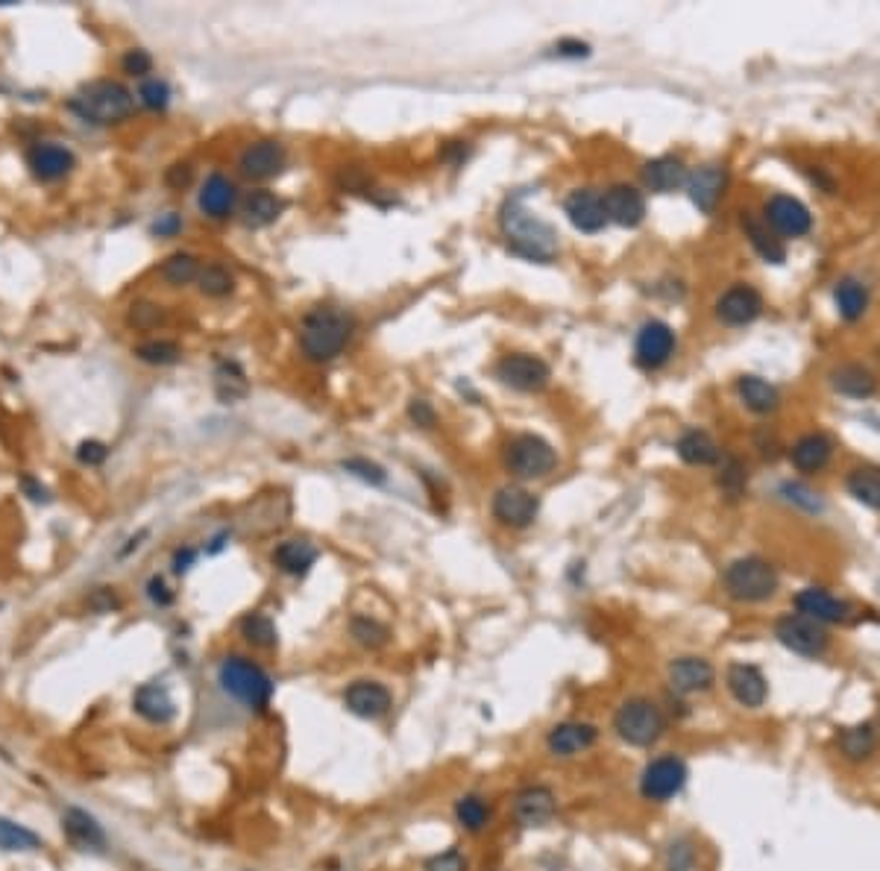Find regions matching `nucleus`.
<instances>
[{
  "instance_id": "nucleus-3",
  "label": "nucleus",
  "mask_w": 880,
  "mask_h": 871,
  "mask_svg": "<svg viewBox=\"0 0 880 871\" xmlns=\"http://www.w3.org/2000/svg\"><path fill=\"white\" fill-rule=\"evenodd\" d=\"M220 690L250 710H267L273 698V678L250 657L229 654L218 666Z\"/></svg>"
},
{
  "instance_id": "nucleus-8",
  "label": "nucleus",
  "mask_w": 880,
  "mask_h": 871,
  "mask_svg": "<svg viewBox=\"0 0 880 871\" xmlns=\"http://www.w3.org/2000/svg\"><path fill=\"white\" fill-rule=\"evenodd\" d=\"M775 637L784 649H790L792 654H801V657H819V654L828 652L831 646V637L825 631V625L801 616V613H787L775 622Z\"/></svg>"
},
{
  "instance_id": "nucleus-42",
  "label": "nucleus",
  "mask_w": 880,
  "mask_h": 871,
  "mask_svg": "<svg viewBox=\"0 0 880 871\" xmlns=\"http://www.w3.org/2000/svg\"><path fill=\"white\" fill-rule=\"evenodd\" d=\"M455 819L458 825L470 833H482L490 825V804L482 795H461L455 801Z\"/></svg>"
},
{
  "instance_id": "nucleus-60",
  "label": "nucleus",
  "mask_w": 880,
  "mask_h": 871,
  "mask_svg": "<svg viewBox=\"0 0 880 871\" xmlns=\"http://www.w3.org/2000/svg\"><path fill=\"white\" fill-rule=\"evenodd\" d=\"M191 179H194V168L188 162H179L174 168H168V174H165V182L171 188H185V185H191Z\"/></svg>"
},
{
  "instance_id": "nucleus-56",
  "label": "nucleus",
  "mask_w": 880,
  "mask_h": 871,
  "mask_svg": "<svg viewBox=\"0 0 880 871\" xmlns=\"http://www.w3.org/2000/svg\"><path fill=\"white\" fill-rule=\"evenodd\" d=\"M341 467H344L347 473H352V476H358L361 481H370V484H382V481H385V470L376 467V464H370V461H364V458H350V461H344Z\"/></svg>"
},
{
  "instance_id": "nucleus-52",
  "label": "nucleus",
  "mask_w": 880,
  "mask_h": 871,
  "mask_svg": "<svg viewBox=\"0 0 880 871\" xmlns=\"http://www.w3.org/2000/svg\"><path fill=\"white\" fill-rule=\"evenodd\" d=\"M423 871H467V857L458 848H446L423 863Z\"/></svg>"
},
{
  "instance_id": "nucleus-21",
  "label": "nucleus",
  "mask_w": 880,
  "mask_h": 871,
  "mask_svg": "<svg viewBox=\"0 0 880 871\" xmlns=\"http://www.w3.org/2000/svg\"><path fill=\"white\" fill-rule=\"evenodd\" d=\"M605 215L622 229H634L646 220V197L634 185H611L605 194Z\"/></svg>"
},
{
  "instance_id": "nucleus-24",
  "label": "nucleus",
  "mask_w": 880,
  "mask_h": 871,
  "mask_svg": "<svg viewBox=\"0 0 880 871\" xmlns=\"http://www.w3.org/2000/svg\"><path fill=\"white\" fill-rule=\"evenodd\" d=\"M725 684H728L731 696L737 698V704H743L748 710L763 707L766 698H769L766 675L754 663H731L728 672H725Z\"/></svg>"
},
{
  "instance_id": "nucleus-49",
  "label": "nucleus",
  "mask_w": 880,
  "mask_h": 871,
  "mask_svg": "<svg viewBox=\"0 0 880 871\" xmlns=\"http://www.w3.org/2000/svg\"><path fill=\"white\" fill-rule=\"evenodd\" d=\"M121 68H124V74H130V77L147 80V74L153 71V56H150L144 47H132V50H127V53L121 56Z\"/></svg>"
},
{
  "instance_id": "nucleus-40",
  "label": "nucleus",
  "mask_w": 880,
  "mask_h": 871,
  "mask_svg": "<svg viewBox=\"0 0 880 871\" xmlns=\"http://www.w3.org/2000/svg\"><path fill=\"white\" fill-rule=\"evenodd\" d=\"M42 848V836L33 828L0 816V851L6 854H27V851H39Z\"/></svg>"
},
{
  "instance_id": "nucleus-46",
  "label": "nucleus",
  "mask_w": 880,
  "mask_h": 871,
  "mask_svg": "<svg viewBox=\"0 0 880 871\" xmlns=\"http://www.w3.org/2000/svg\"><path fill=\"white\" fill-rule=\"evenodd\" d=\"M135 358L153 367H171L182 358V349L176 347L174 341H147L135 347Z\"/></svg>"
},
{
  "instance_id": "nucleus-32",
  "label": "nucleus",
  "mask_w": 880,
  "mask_h": 871,
  "mask_svg": "<svg viewBox=\"0 0 880 871\" xmlns=\"http://www.w3.org/2000/svg\"><path fill=\"white\" fill-rule=\"evenodd\" d=\"M869 303H872V294H869V288H866L863 279L842 276L834 285V308L845 323L863 320L866 311H869Z\"/></svg>"
},
{
  "instance_id": "nucleus-36",
  "label": "nucleus",
  "mask_w": 880,
  "mask_h": 871,
  "mask_svg": "<svg viewBox=\"0 0 880 871\" xmlns=\"http://www.w3.org/2000/svg\"><path fill=\"white\" fill-rule=\"evenodd\" d=\"M845 493L872 508L880 511V464H857L845 473Z\"/></svg>"
},
{
  "instance_id": "nucleus-58",
  "label": "nucleus",
  "mask_w": 880,
  "mask_h": 871,
  "mask_svg": "<svg viewBox=\"0 0 880 871\" xmlns=\"http://www.w3.org/2000/svg\"><path fill=\"white\" fill-rule=\"evenodd\" d=\"M182 215H176V212H168V215H159V218L153 220V235H159V238H176L179 232H182Z\"/></svg>"
},
{
  "instance_id": "nucleus-61",
  "label": "nucleus",
  "mask_w": 880,
  "mask_h": 871,
  "mask_svg": "<svg viewBox=\"0 0 880 871\" xmlns=\"http://www.w3.org/2000/svg\"><path fill=\"white\" fill-rule=\"evenodd\" d=\"M558 56H570V59H584V56H590V44L584 42H575V39H564V42H558Z\"/></svg>"
},
{
  "instance_id": "nucleus-62",
  "label": "nucleus",
  "mask_w": 880,
  "mask_h": 871,
  "mask_svg": "<svg viewBox=\"0 0 880 871\" xmlns=\"http://www.w3.org/2000/svg\"><path fill=\"white\" fill-rule=\"evenodd\" d=\"M21 490L33 499V502H50V493H47V487H42L39 481L33 479V476H21Z\"/></svg>"
},
{
  "instance_id": "nucleus-20",
  "label": "nucleus",
  "mask_w": 880,
  "mask_h": 871,
  "mask_svg": "<svg viewBox=\"0 0 880 871\" xmlns=\"http://www.w3.org/2000/svg\"><path fill=\"white\" fill-rule=\"evenodd\" d=\"M558 813V798L549 786H526L514 798V819L523 828H543L555 819Z\"/></svg>"
},
{
  "instance_id": "nucleus-59",
  "label": "nucleus",
  "mask_w": 880,
  "mask_h": 871,
  "mask_svg": "<svg viewBox=\"0 0 880 871\" xmlns=\"http://www.w3.org/2000/svg\"><path fill=\"white\" fill-rule=\"evenodd\" d=\"M88 605L97 610V613H109L112 608H121V602H118V596H115L112 587H97V590L91 593Z\"/></svg>"
},
{
  "instance_id": "nucleus-14",
  "label": "nucleus",
  "mask_w": 880,
  "mask_h": 871,
  "mask_svg": "<svg viewBox=\"0 0 880 871\" xmlns=\"http://www.w3.org/2000/svg\"><path fill=\"white\" fill-rule=\"evenodd\" d=\"M27 168L39 182H59L77 168V156L59 141H36L27 150Z\"/></svg>"
},
{
  "instance_id": "nucleus-5",
  "label": "nucleus",
  "mask_w": 880,
  "mask_h": 871,
  "mask_svg": "<svg viewBox=\"0 0 880 871\" xmlns=\"http://www.w3.org/2000/svg\"><path fill=\"white\" fill-rule=\"evenodd\" d=\"M352 335V323L347 314L332 311V308H317L303 320L300 329V347L306 352L308 361H332L335 355H341V349L347 347Z\"/></svg>"
},
{
  "instance_id": "nucleus-11",
  "label": "nucleus",
  "mask_w": 880,
  "mask_h": 871,
  "mask_svg": "<svg viewBox=\"0 0 880 871\" xmlns=\"http://www.w3.org/2000/svg\"><path fill=\"white\" fill-rule=\"evenodd\" d=\"M792 605L801 616H807L819 625H845L854 619V605L822 590V587H804L801 593H795Z\"/></svg>"
},
{
  "instance_id": "nucleus-13",
  "label": "nucleus",
  "mask_w": 880,
  "mask_h": 871,
  "mask_svg": "<svg viewBox=\"0 0 880 871\" xmlns=\"http://www.w3.org/2000/svg\"><path fill=\"white\" fill-rule=\"evenodd\" d=\"M496 379L514 391H543L549 385V364L534 355H505L496 364Z\"/></svg>"
},
{
  "instance_id": "nucleus-43",
  "label": "nucleus",
  "mask_w": 880,
  "mask_h": 871,
  "mask_svg": "<svg viewBox=\"0 0 880 871\" xmlns=\"http://www.w3.org/2000/svg\"><path fill=\"white\" fill-rule=\"evenodd\" d=\"M159 273H162V279H165L171 288H185V285L197 282V276H200V262H197V256H191V253H174V256H168V259L162 262Z\"/></svg>"
},
{
  "instance_id": "nucleus-6",
  "label": "nucleus",
  "mask_w": 880,
  "mask_h": 871,
  "mask_svg": "<svg viewBox=\"0 0 880 871\" xmlns=\"http://www.w3.org/2000/svg\"><path fill=\"white\" fill-rule=\"evenodd\" d=\"M616 737L634 748H652L666 731V719L655 701L643 696L625 698L614 713Z\"/></svg>"
},
{
  "instance_id": "nucleus-17",
  "label": "nucleus",
  "mask_w": 880,
  "mask_h": 871,
  "mask_svg": "<svg viewBox=\"0 0 880 871\" xmlns=\"http://www.w3.org/2000/svg\"><path fill=\"white\" fill-rule=\"evenodd\" d=\"M285 162H288L285 147L273 138H262V141H253L250 147H244V153L238 156V171L247 179L264 182V179L282 174Z\"/></svg>"
},
{
  "instance_id": "nucleus-38",
  "label": "nucleus",
  "mask_w": 880,
  "mask_h": 871,
  "mask_svg": "<svg viewBox=\"0 0 880 871\" xmlns=\"http://www.w3.org/2000/svg\"><path fill=\"white\" fill-rule=\"evenodd\" d=\"M282 200L273 194V191H267V188H256V191H250L247 197H244V209H241V215H244V223L250 226V229H264V226H270V223H276V218L282 215Z\"/></svg>"
},
{
  "instance_id": "nucleus-1",
  "label": "nucleus",
  "mask_w": 880,
  "mask_h": 871,
  "mask_svg": "<svg viewBox=\"0 0 880 871\" xmlns=\"http://www.w3.org/2000/svg\"><path fill=\"white\" fill-rule=\"evenodd\" d=\"M499 223L508 238V250L514 256L537 264H549L558 256V232L546 220L531 215L526 206L505 203Z\"/></svg>"
},
{
  "instance_id": "nucleus-18",
  "label": "nucleus",
  "mask_w": 880,
  "mask_h": 871,
  "mask_svg": "<svg viewBox=\"0 0 880 871\" xmlns=\"http://www.w3.org/2000/svg\"><path fill=\"white\" fill-rule=\"evenodd\" d=\"M669 684L678 696H699L716 684V669L704 657L684 654L669 663Z\"/></svg>"
},
{
  "instance_id": "nucleus-15",
  "label": "nucleus",
  "mask_w": 880,
  "mask_h": 871,
  "mask_svg": "<svg viewBox=\"0 0 880 871\" xmlns=\"http://www.w3.org/2000/svg\"><path fill=\"white\" fill-rule=\"evenodd\" d=\"M540 514V499L526 487L508 484L493 496V517L508 528H528Z\"/></svg>"
},
{
  "instance_id": "nucleus-41",
  "label": "nucleus",
  "mask_w": 880,
  "mask_h": 871,
  "mask_svg": "<svg viewBox=\"0 0 880 871\" xmlns=\"http://www.w3.org/2000/svg\"><path fill=\"white\" fill-rule=\"evenodd\" d=\"M875 748H878V734L872 725H854L839 734V751L845 760H854V763L869 760L875 754Z\"/></svg>"
},
{
  "instance_id": "nucleus-9",
  "label": "nucleus",
  "mask_w": 880,
  "mask_h": 871,
  "mask_svg": "<svg viewBox=\"0 0 880 871\" xmlns=\"http://www.w3.org/2000/svg\"><path fill=\"white\" fill-rule=\"evenodd\" d=\"M687 763L675 754H663L658 760H652L643 775H640V792L646 801H655V804H663L669 798H675L684 784H687Z\"/></svg>"
},
{
  "instance_id": "nucleus-16",
  "label": "nucleus",
  "mask_w": 880,
  "mask_h": 871,
  "mask_svg": "<svg viewBox=\"0 0 880 871\" xmlns=\"http://www.w3.org/2000/svg\"><path fill=\"white\" fill-rule=\"evenodd\" d=\"M344 707L358 719H382V716L391 713L394 696L382 681L361 678V681H352L350 687L344 690Z\"/></svg>"
},
{
  "instance_id": "nucleus-19",
  "label": "nucleus",
  "mask_w": 880,
  "mask_h": 871,
  "mask_svg": "<svg viewBox=\"0 0 880 871\" xmlns=\"http://www.w3.org/2000/svg\"><path fill=\"white\" fill-rule=\"evenodd\" d=\"M763 314V297L751 285H731L719 300H716V317L725 326H748Z\"/></svg>"
},
{
  "instance_id": "nucleus-33",
  "label": "nucleus",
  "mask_w": 880,
  "mask_h": 871,
  "mask_svg": "<svg viewBox=\"0 0 880 871\" xmlns=\"http://www.w3.org/2000/svg\"><path fill=\"white\" fill-rule=\"evenodd\" d=\"M737 393L743 399L748 411L766 417V414H775L781 408V393L772 382H766L763 376H754V373H746L737 379Z\"/></svg>"
},
{
  "instance_id": "nucleus-63",
  "label": "nucleus",
  "mask_w": 880,
  "mask_h": 871,
  "mask_svg": "<svg viewBox=\"0 0 880 871\" xmlns=\"http://www.w3.org/2000/svg\"><path fill=\"white\" fill-rule=\"evenodd\" d=\"M194 561H197V552H194L191 546H182V549H176V552H174V572H176V575L188 572Z\"/></svg>"
},
{
  "instance_id": "nucleus-31",
  "label": "nucleus",
  "mask_w": 880,
  "mask_h": 871,
  "mask_svg": "<svg viewBox=\"0 0 880 871\" xmlns=\"http://www.w3.org/2000/svg\"><path fill=\"white\" fill-rule=\"evenodd\" d=\"M235 203H238L235 182L223 174L209 176V179L203 182V188H200V197H197V206H200V212L212 220L229 218V215H232V209H235Z\"/></svg>"
},
{
  "instance_id": "nucleus-23",
  "label": "nucleus",
  "mask_w": 880,
  "mask_h": 871,
  "mask_svg": "<svg viewBox=\"0 0 880 871\" xmlns=\"http://www.w3.org/2000/svg\"><path fill=\"white\" fill-rule=\"evenodd\" d=\"M828 385H831V391L845 396V399H860L863 402V399H872L878 393V376L860 361H842V364L831 367Z\"/></svg>"
},
{
  "instance_id": "nucleus-47",
  "label": "nucleus",
  "mask_w": 880,
  "mask_h": 871,
  "mask_svg": "<svg viewBox=\"0 0 880 871\" xmlns=\"http://www.w3.org/2000/svg\"><path fill=\"white\" fill-rule=\"evenodd\" d=\"M138 103L150 112H165L168 103H171V86L159 77H147L141 86H138Z\"/></svg>"
},
{
  "instance_id": "nucleus-54",
  "label": "nucleus",
  "mask_w": 880,
  "mask_h": 871,
  "mask_svg": "<svg viewBox=\"0 0 880 871\" xmlns=\"http://www.w3.org/2000/svg\"><path fill=\"white\" fill-rule=\"evenodd\" d=\"M106 458H109V446L103 440H83L77 446V461L83 467H100V464H106Z\"/></svg>"
},
{
  "instance_id": "nucleus-26",
  "label": "nucleus",
  "mask_w": 880,
  "mask_h": 871,
  "mask_svg": "<svg viewBox=\"0 0 880 871\" xmlns=\"http://www.w3.org/2000/svg\"><path fill=\"white\" fill-rule=\"evenodd\" d=\"M834 458V440L825 435V432H810V435H801L790 446V461L792 467L804 476H816L822 473Z\"/></svg>"
},
{
  "instance_id": "nucleus-48",
  "label": "nucleus",
  "mask_w": 880,
  "mask_h": 871,
  "mask_svg": "<svg viewBox=\"0 0 880 871\" xmlns=\"http://www.w3.org/2000/svg\"><path fill=\"white\" fill-rule=\"evenodd\" d=\"M130 326L135 329H156L159 323H165V311L156 303H135L127 314Z\"/></svg>"
},
{
  "instance_id": "nucleus-30",
  "label": "nucleus",
  "mask_w": 880,
  "mask_h": 871,
  "mask_svg": "<svg viewBox=\"0 0 880 871\" xmlns=\"http://www.w3.org/2000/svg\"><path fill=\"white\" fill-rule=\"evenodd\" d=\"M132 710L150 725H168L176 716L174 696L165 684H141L132 696Z\"/></svg>"
},
{
  "instance_id": "nucleus-22",
  "label": "nucleus",
  "mask_w": 880,
  "mask_h": 871,
  "mask_svg": "<svg viewBox=\"0 0 880 871\" xmlns=\"http://www.w3.org/2000/svg\"><path fill=\"white\" fill-rule=\"evenodd\" d=\"M725 188H728V171L725 165H702L696 168L693 174L687 176V191H690V200L693 206L704 212V215H713L719 200L725 197Z\"/></svg>"
},
{
  "instance_id": "nucleus-34",
  "label": "nucleus",
  "mask_w": 880,
  "mask_h": 871,
  "mask_svg": "<svg viewBox=\"0 0 880 871\" xmlns=\"http://www.w3.org/2000/svg\"><path fill=\"white\" fill-rule=\"evenodd\" d=\"M687 168L681 159L675 156H658L652 162L643 165V182L646 188H652L655 194H672L678 191L681 185H687Z\"/></svg>"
},
{
  "instance_id": "nucleus-25",
  "label": "nucleus",
  "mask_w": 880,
  "mask_h": 871,
  "mask_svg": "<svg viewBox=\"0 0 880 871\" xmlns=\"http://www.w3.org/2000/svg\"><path fill=\"white\" fill-rule=\"evenodd\" d=\"M564 212L570 223L578 229V232H602L605 223H608V215H605V200L599 191L593 188H575L567 203H564Z\"/></svg>"
},
{
  "instance_id": "nucleus-44",
  "label": "nucleus",
  "mask_w": 880,
  "mask_h": 871,
  "mask_svg": "<svg viewBox=\"0 0 880 871\" xmlns=\"http://www.w3.org/2000/svg\"><path fill=\"white\" fill-rule=\"evenodd\" d=\"M197 288L206 294V297H229L235 291V276L223 267V264H206L200 267V276H197Z\"/></svg>"
},
{
  "instance_id": "nucleus-53",
  "label": "nucleus",
  "mask_w": 880,
  "mask_h": 871,
  "mask_svg": "<svg viewBox=\"0 0 880 871\" xmlns=\"http://www.w3.org/2000/svg\"><path fill=\"white\" fill-rule=\"evenodd\" d=\"M781 490L787 493V499H790L792 505H798V508H804V511H810V514H819V511H822V499H819V493L807 490L804 484H784Z\"/></svg>"
},
{
  "instance_id": "nucleus-45",
  "label": "nucleus",
  "mask_w": 880,
  "mask_h": 871,
  "mask_svg": "<svg viewBox=\"0 0 880 871\" xmlns=\"http://www.w3.org/2000/svg\"><path fill=\"white\" fill-rule=\"evenodd\" d=\"M350 631L355 643H361L364 649H382L391 640L388 625H382V622H376L370 616H355L350 622Z\"/></svg>"
},
{
  "instance_id": "nucleus-55",
  "label": "nucleus",
  "mask_w": 880,
  "mask_h": 871,
  "mask_svg": "<svg viewBox=\"0 0 880 871\" xmlns=\"http://www.w3.org/2000/svg\"><path fill=\"white\" fill-rule=\"evenodd\" d=\"M144 593H147V599L156 605V608H171L174 605V590L168 587V581L162 578V575H153L150 581H147V587H144Z\"/></svg>"
},
{
  "instance_id": "nucleus-29",
  "label": "nucleus",
  "mask_w": 880,
  "mask_h": 871,
  "mask_svg": "<svg viewBox=\"0 0 880 871\" xmlns=\"http://www.w3.org/2000/svg\"><path fill=\"white\" fill-rule=\"evenodd\" d=\"M599 740V728L590 722H561L549 731L546 737V748L555 757H575L587 748H593Z\"/></svg>"
},
{
  "instance_id": "nucleus-4",
  "label": "nucleus",
  "mask_w": 880,
  "mask_h": 871,
  "mask_svg": "<svg viewBox=\"0 0 880 871\" xmlns=\"http://www.w3.org/2000/svg\"><path fill=\"white\" fill-rule=\"evenodd\" d=\"M722 587L734 602L743 605H757V602H769L778 587H781V575L772 567L766 558L757 555H746L731 561L725 572H722Z\"/></svg>"
},
{
  "instance_id": "nucleus-10",
  "label": "nucleus",
  "mask_w": 880,
  "mask_h": 871,
  "mask_svg": "<svg viewBox=\"0 0 880 871\" xmlns=\"http://www.w3.org/2000/svg\"><path fill=\"white\" fill-rule=\"evenodd\" d=\"M763 220L772 226V232L784 241V238H804L813 229V215L810 209L792 197V194H772L763 203Z\"/></svg>"
},
{
  "instance_id": "nucleus-50",
  "label": "nucleus",
  "mask_w": 880,
  "mask_h": 871,
  "mask_svg": "<svg viewBox=\"0 0 880 871\" xmlns=\"http://www.w3.org/2000/svg\"><path fill=\"white\" fill-rule=\"evenodd\" d=\"M693 863H696V851L690 842L678 839L669 845L666 851V871H693Z\"/></svg>"
},
{
  "instance_id": "nucleus-51",
  "label": "nucleus",
  "mask_w": 880,
  "mask_h": 871,
  "mask_svg": "<svg viewBox=\"0 0 880 871\" xmlns=\"http://www.w3.org/2000/svg\"><path fill=\"white\" fill-rule=\"evenodd\" d=\"M719 484H722L725 493H731V499H737L746 490V470H743V464L737 458H728V464L722 467Z\"/></svg>"
},
{
  "instance_id": "nucleus-39",
  "label": "nucleus",
  "mask_w": 880,
  "mask_h": 871,
  "mask_svg": "<svg viewBox=\"0 0 880 871\" xmlns=\"http://www.w3.org/2000/svg\"><path fill=\"white\" fill-rule=\"evenodd\" d=\"M238 631H241V637H244V643H250L253 649H273L276 643H279V631H276V622L262 613V610H253V613H247L241 622H238Z\"/></svg>"
},
{
  "instance_id": "nucleus-27",
  "label": "nucleus",
  "mask_w": 880,
  "mask_h": 871,
  "mask_svg": "<svg viewBox=\"0 0 880 871\" xmlns=\"http://www.w3.org/2000/svg\"><path fill=\"white\" fill-rule=\"evenodd\" d=\"M740 226L746 232L748 244L754 247V253L763 259L766 264H784L787 262V247L784 241L772 232V226L763 220V215L751 212V209H743L740 212Z\"/></svg>"
},
{
  "instance_id": "nucleus-12",
  "label": "nucleus",
  "mask_w": 880,
  "mask_h": 871,
  "mask_svg": "<svg viewBox=\"0 0 880 871\" xmlns=\"http://www.w3.org/2000/svg\"><path fill=\"white\" fill-rule=\"evenodd\" d=\"M678 347V338L669 323L663 320H649L640 326L637 341H634V358L643 370H660Z\"/></svg>"
},
{
  "instance_id": "nucleus-37",
  "label": "nucleus",
  "mask_w": 880,
  "mask_h": 871,
  "mask_svg": "<svg viewBox=\"0 0 880 871\" xmlns=\"http://www.w3.org/2000/svg\"><path fill=\"white\" fill-rule=\"evenodd\" d=\"M317 561V549L308 543V540H285L273 549V567L285 575H306L308 569L314 567Z\"/></svg>"
},
{
  "instance_id": "nucleus-2",
  "label": "nucleus",
  "mask_w": 880,
  "mask_h": 871,
  "mask_svg": "<svg viewBox=\"0 0 880 871\" xmlns=\"http://www.w3.org/2000/svg\"><path fill=\"white\" fill-rule=\"evenodd\" d=\"M68 109L86 124L115 127L132 118L135 94L118 80H91L68 100Z\"/></svg>"
},
{
  "instance_id": "nucleus-35",
  "label": "nucleus",
  "mask_w": 880,
  "mask_h": 871,
  "mask_svg": "<svg viewBox=\"0 0 880 871\" xmlns=\"http://www.w3.org/2000/svg\"><path fill=\"white\" fill-rule=\"evenodd\" d=\"M675 452H678V458H681L684 464H690V467H713V464L722 461V449H719V443L707 435V432H702V429H690V432H684V435L678 437Z\"/></svg>"
},
{
  "instance_id": "nucleus-57",
  "label": "nucleus",
  "mask_w": 880,
  "mask_h": 871,
  "mask_svg": "<svg viewBox=\"0 0 880 871\" xmlns=\"http://www.w3.org/2000/svg\"><path fill=\"white\" fill-rule=\"evenodd\" d=\"M408 417H411L420 429H432V426L438 423V414H435V408H432L426 399H414L411 408H408Z\"/></svg>"
},
{
  "instance_id": "nucleus-28",
  "label": "nucleus",
  "mask_w": 880,
  "mask_h": 871,
  "mask_svg": "<svg viewBox=\"0 0 880 871\" xmlns=\"http://www.w3.org/2000/svg\"><path fill=\"white\" fill-rule=\"evenodd\" d=\"M62 833L80 851H103L106 848V830L83 807H68L62 813Z\"/></svg>"
},
{
  "instance_id": "nucleus-64",
  "label": "nucleus",
  "mask_w": 880,
  "mask_h": 871,
  "mask_svg": "<svg viewBox=\"0 0 880 871\" xmlns=\"http://www.w3.org/2000/svg\"><path fill=\"white\" fill-rule=\"evenodd\" d=\"M226 540H229V531H220L218 537H215V540H212V546H209V552H212V555H218L220 549H223V546H226Z\"/></svg>"
},
{
  "instance_id": "nucleus-7",
  "label": "nucleus",
  "mask_w": 880,
  "mask_h": 871,
  "mask_svg": "<svg viewBox=\"0 0 880 871\" xmlns=\"http://www.w3.org/2000/svg\"><path fill=\"white\" fill-rule=\"evenodd\" d=\"M505 464L520 479H543L555 470V449L537 435H517L505 446Z\"/></svg>"
}]
</instances>
